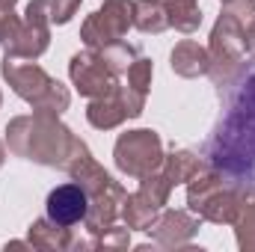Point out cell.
<instances>
[{
    "label": "cell",
    "instance_id": "8fae6325",
    "mask_svg": "<svg viewBox=\"0 0 255 252\" xmlns=\"http://www.w3.org/2000/svg\"><path fill=\"white\" fill-rule=\"evenodd\" d=\"M169 65H172V71H175L178 77L193 80V77H202V74L211 71V54H208V48L199 45L196 39H184V42H178V45L172 48Z\"/></svg>",
    "mask_w": 255,
    "mask_h": 252
},
{
    "label": "cell",
    "instance_id": "4316f807",
    "mask_svg": "<svg viewBox=\"0 0 255 252\" xmlns=\"http://www.w3.org/2000/svg\"><path fill=\"white\" fill-rule=\"evenodd\" d=\"M3 163H6V145L0 142V166H3Z\"/></svg>",
    "mask_w": 255,
    "mask_h": 252
},
{
    "label": "cell",
    "instance_id": "4fadbf2b",
    "mask_svg": "<svg viewBox=\"0 0 255 252\" xmlns=\"http://www.w3.org/2000/svg\"><path fill=\"white\" fill-rule=\"evenodd\" d=\"M241 196H244V190H238V187H232V184H226L220 193H214V196H211V199L202 205L199 217H202L205 223L232 226V223H235V217H238V208H241Z\"/></svg>",
    "mask_w": 255,
    "mask_h": 252
},
{
    "label": "cell",
    "instance_id": "7c38bea8",
    "mask_svg": "<svg viewBox=\"0 0 255 252\" xmlns=\"http://www.w3.org/2000/svg\"><path fill=\"white\" fill-rule=\"evenodd\" d=\"M71 229H65L60 223H54V220H48V217H42V220H36L33 226H30V232H27V241H30V247L39 252H63V250H71Z\"/></svg>",
    "mask_w": 255,
    "mask_h": 252
},
{
    "label": "cell",
    "instance_id": "30bf717a",
    "mask_svg": "<svg viewBox=\"0 0 255 252\" xmlns=\"http://www.w3.org/2000/svg\"><path fill=\"white\" fill-rule=\"evenodd\" d=\"M86 211H89V193L80 187L77 181H68L60 184L48 193V202H45V217L60 223L65 229L71 226H80L86 220Z\"/></svg>",
    "mask_w": 255,
    "mask_h": 252
},
{
    "label": "cell",
    "instance_id": "277c9868",
    "mask_svg": "<svg viewBox=\"0 0 255 252\" xmlns=\"http://www.w3.org/2000/svg\"><path fill=\"white\" fill-rule=\"evenodd\" d=\"M133 27V0H104L80 27V39L89 51H101L110 42L125 39Z\"/></svg>",
    "mask_w": 255,
    "mask_h": 252
},
{
    "label": "cell",
    "instance_id": "f1b7e54d",
    "mask_svg": "<svg viewBox=\"0 0 255 252\" xmlns=\"http://www.w3.org/2000/svg\"><path fill=\"white\" fill-rule=\"evenodd\" d=\"M9 3H12V6H15V3H18V0H9Z\"/></svg>",
    "mask_w": 255,
    "mask_h": 252
},
{
    "label": "cell",
    "instance_id": "7402d4cb",
    "mask_svg": "<svg viewBox=\"0 0 255 252\" xmlns=\"http://www.w3.org/2000/svg\"><path fill=\"white\" fill-rule=\"evenodd\" d=\"M223 15H229L244 33L255 27V0H223Z\"/></svg>",
    "mask_w": 255,
    "mask_h": 252
},
{
    "label": "cell",
    "instance_id": "484cf974",
    "mask_svg": "<svg viewBox=\"0 0 255 252\" xmlns=\"http://www.w3.org/2000/svg\"><path fill=\"white\" fill-rule=\"evenodd\" d=\"M247 54H250V60H255V27L247 33Z\"/></svg>",
    "mask_w": 255,
    "mask_h": 252
},
{
    "label": "cell",
    "instance_id": "6da1fadb",
    "mask_svg": "<svg viewBox=\"0 0 255 252\" xmlns=\"http://www.w3.org/2000/svg\"><path fill=\"white\" fill-rule=\"evenodd\" d=\"M71 142H74V133L60 122V116H51V113L15 116L6 125L9 151L15 157L33 160L42 166H63Z\"/></svg>",
    "mask_w": 255,
    "mask_h": 252
},
{
    "label": "cell",
    "instance_id": "8992f818",
    "mask_svg": "<svg viewBox=\"0 0 255 252\" xmlns=\"http://www.w3.org/2000/svg\"><path fill=\"white\" fill-rule=\"evenodd\" d=\"M68 77H71V86L83 95V98H101L107 92H113L119 86V77L104 65L98 51H80L71 57L68 63Z\"/></svg>",
    "mask_w": 255,
    "mask_h": 252
},
{
    "label": "cell",
    "instance_id": "5b68a950",
    "mask_svg": "<svg viewBox=\"0 0 255 252\" xmlns=\"http://www.w3.org/2000/svg\"><path fill=\"white\" fill-rule=\"evenodd\" d=\"M142 110H145V92H139L133 86H116L113 92L89 101L86 122L98 130H113L128 119L142 116Z\"/></svg>",
    "mask_w": 255,
    "mask_h": 252
},
{
    "label": "cell",
    "instance_id": "52a82bcc",
    "mask_svg": "<svg viewBox=\"0 0 255 252\" xmlns=\"http://www.w3.org/2000/svg\"><path fill=\"white\" fill-rule=\"evenodd\" d=\"M202 223L205 220L193 211H160L157 220L151 223L148 235L154 238V247H160V250H184V247H190Z\"/></svg>",
    "mask_w": 255,
    "mask_h": 252
},
{
    "label": "cell",
    "instance_id": "9c48e42d",
    "mask_svg": "<svg viewBox=\"0 0 255 252\" xmlns=\"http://www.w3.org/2000/svg\"><path fill=\"white\" fill-rule=\"evenodd\" d=\"M125 187L119 181H110L107 187L89 193V211H86V220H83V232L86 235H104L110 226L119 223L122 217V202H125Z\"/></svg>",
    "mask_w": 255,
    "mask_h": 252
},
{
    "label": "cell",
    "instance_id": "83f0119b",
    "mask_svg": "<svg viewBox=\"0 0 255 252\" xmlns=\"http://www.w3.org/2000/svg\"><path fill=\"white\" fill-rule=\"evenodd\" d=\"M253 74H255V60H253Z\"/></svg>",
    "mask_w": 255,
    "mask_h": 252
},
{
    "label": "cell",
    "instance_id": "2e32d148",
    "mask_svg": "<svg viewBox=\"0 0 255 252\" xmlns=\"http://www.w3.org/2000/svg\"><path fill=\"white\" fill-rule=\"evenodd\" d=\"M133 27L151 36H160L163 30H169L166 3L163 0H133Z\"/></svg>",
    "mask_w": 255,
    "mask_h": 252
},
{
    "label": "cell",
    "instance_id": "d4e9b609",
    "mask_svg": "<svg viewBox=\"0 0 255 252\" xmlns=\"http://www.w3.org/2000/svg\"><path fill=\"white\" fill-rule=\"evenodd\" d=\"M83 0H51V24H68Z\"/></svg>",
    "mask_w": 255,
    "mask_h": 252
},
{
    "label": "cell",
    "instance_id": "cb8c5ba5",
    "mask_svg": "<svg viewBox=\"0 0 255 252\" xmlns=\"http://www.w3.org/2000/svg\"><path fill=\"white\" fill-rule=\"evenodd\" d=\"M98 244H101V250H128V244H130V229H128L125 223L119 226H110L104 235H98Z\"/></svg>",
    "mask_w": 255,
    "mask_h": 252
},
{
    "label": "cell",
    "instance_id": "ac0fdd59",
    "mask_svg": "<svg viewBox=\"0 0 255 252\" xmlns=\"http://www.w3.org/2000/svg\"><path fill=\"white\" fill-rule=\"evenodd\" d=\"M166 3V15H169V27H175L178 33H196L202 27V9L199 0H163Z\"/></svg>",
    "mask_w": 255,
    "mask_h": 252
},
{
    "label": "cell",
    "instance_id": "d6986e66",
    "mask_svg": "<svg viewBox=\"0 0 255 252\" xmlns=\"http://www.w3.org/2000/svg\"><path fill=\"white\" fill-rule=\"evenodd\" d=\"M98 54H101L104 65H107V68H110L116 77H125L128 68L133 65V60L139 57V51H136L133 45L122 42V39H119V42H110V45H107V48H101Z\"/></svg>",
    "mask_w": 255,
    "mask_h": 252
},
{
    "label": "cell",
    "instance_id": "44dd1931",
    "mask_svg": "<svg viewBox=\"0 0 255 252\" xmlns=\"http://www.w3.org/2000/svg\"><path fill=\"white\" fill-rule=\"evenodd\" d=\"M139 193H142L154 208H160V211H163V205L169 202V193H172V181L157 169V172H151V175L139 178Z\"/></svg>",
    "mask_w": 255,
    "mask_h": 252
},
{
    "label": "cell",
    "instance_id": "9a60e30c",
    "mask_svg": "<svg viewBox=\"0 0 255 252\" xmlns=\"http://www.w3.org/2000/svg\"><path fill=\"white\" fill-rule=\"evenodd\" d=\"M157 214H160V208H154L139 190L136 193H130L125 196V202H122V223H125L130 232H148L151 229V223L157 220Z\"/></svg>",
    "mask_w": 255,
    "mask_h": 252
},
{
    "label": "cell",
    "instance_id": "ffe728a7",
    "mask_svg": "<svg viewBox=\"0 0 255 252\" xmlns=\"http://www.w3.org/2000/svg\"><path fill=\"white\" fill-rule=\"evenodd\" d=\"M68 104H71V92L65 89L63 83L54 77V83L48 86V92L36 101V104H30L33 107V113H51V116H63L65 110H68Z\"/></svg>",
    "mask_w": 255,
    "mask_h": 252
},
{
    "label": "cell",
    "instance_id": "5bb4252c",
    "mask_svg": "<svg viewBox=\"0 0 255 252\" xmlns=\"http://www.w3.org/2000/svg\"><path fill=\"white\" fill-rule=\"evenodd\" d=\"M205 166H208V163H205L199 154H193L187 148H178V151H172V154L163 157L160 172H163V175L172 181V187H175V184H187L193 175H199Z\"/></svg>",
    "mask_w": 255,
    "mask_h": 252
},
{
    "label": "cell",
    "instance_id": "3957f363",
    "mask_svg": "<svg viewBox=\"0 0 255 252\" xmlns=\"http://www.w3.org/2000/svg\"><path fill=\"white\" fill-rule=\"evenodd\" d=\"M51 45V0H30L18 33L3 42V57L39 60Z\"/></svg>",
    "mask_w": 255,
    "mask_h": 252
},
{
    "label": "cell",
    "instance_id": "ba28073f",
    "mask_svg": "<svg viewBox=\"0 0 255 252\" xmlns=\"http://www.w3.org/2000/svg\"><path fill=\"white\" fill-rule=\"evenodd\" d=\"M3 77L9 89L18 98H24L27 104H36L54 83V77L36 60H18V57H3Z\"/></svg>",
    "mask_w": 255,
    "mask_h": 252
},
{
    "label": "cell",
    "instance_id": "7a4b0ae2",
    "mask_svg": "<svg viewBox=\"0 0 255 252\" xmlns=\"http://www.w3.org/2000/svg\"><path fill=\"white\" fill-rule=\"evenodd\" d=\"M163 157H166L163 154V139L151 127H136V130L119 133V139L113 145L116 169L122 175H128V178H136V181L151 175V172H157Z\"/></svg>",
    "mask_w": 255,
    "mask_h": 252
},
{
    "label": "cell",
    "instance_id": "e0dca14e",
    "mask_svg": "<svg viewBox=\"0 0 255 252\" xmlns=\"http://www.w3.org/2000/svg\"><path fill=\"white\" fill-rule=\"evenodd\" d=\"M232 226L238 235V247L244 252H255V190H244L241 208Z\"/></svg>",
    "mask_w": 255,
    "mask_h": 252
},
{
    "label": "cell",
    "instance_id": "603a6c76",
    "mask_svg": "<svg viewBox=\"0 0 255 252\" xmlns=\"http://www.w3.org/2000/svg\"><path fill=\"white\" fill-rule=\"evenodd\" d=\"M128 86H133V89H139V92H145L148 95V89H151V77H154V65L151 60H145V57H136L133 65L128 68Z\"/></svg>",
    "mask_w": 255,
    "mask_h": 252
},
{
    "label": "cell",
    "instance_id": "f546056e",
    "mask_svg": "<svg viewBox=\"0 0 255 252\" xmlns=\"http://www.w3.org/2000/svg\"><path fill=\"white\" fill-rule=\"evenodd\" d=\"M0 104H3V92H0Z\"/></svg>",
    "mask_w": 255,
    "mask_h": 252
}]
</instances>
